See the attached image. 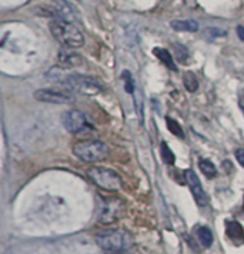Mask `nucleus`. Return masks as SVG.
<instances>
[{
  "label": "nucleus",
  "mask_w": 244,
  "mask_h": 254,
  "mask_svg": "<svg viewBox=\"0 0 244 254\" xmlns=\"http://www.w3.org/2000/svg\"><path fill=\"white\" fill-rule=\"evenodd\" d=\"M122 77H123V80H124V83H126V84H124V89H126V92H128V93L136 92L134 80H133V77H131V73H130L128 70H124V71H123Z\"/></svg>",
  "instance_id": "nucleus-21"
},
{
  "label": "nucleus",
  "mask_w": 244,
  "mask_h": 254,
  "mask_svg": "<svg viewBox=\"0 0 244 254\" xmlns=\"http://www.w3.org/2000/svg\"><path fill=\"white\" fill-rule=\"evenodd\" d=\"M226 231H227V237L236 244H240V243L244 242V229L240 223H237L234 220H227Z\"/></svg>",
  "instance_id": "nucleus-11"
},
{
  "label": "nucleus",
  "mask_w": 244,
  "mask_h": 254,
  "mask_svg": "<svg viewBox=\"0 0 244 254\" xmlns=\"http://www.w3.org/2000/svg\"><path fill=\"white\" fill-rule=\"evenodd\" d=\"M160 154H162V159L163 162L166 163L167 166H173L176 162V156L173 150L167 146V143L166 141H162V144H160Z\"/></svg>",
  "instance_id": "nucleus-16"
},
{
  "label": "nucleus",
  "mask_w": 244,
  "mask_h": 254,
  "mask_svg": "<svg viewBox=\"0 0 244 254\" xmlns=\"http://www.w3.org/2000/svg\"><path fill=\"white\" fill-rule=\"evenodd\" d=\"M124 210V204L122 200H119L116 197H106L103 207L99 213V220L100 223H112L117 220Z\"/></svg>",
  "instance_id": "nucleus-7"
},
{
  "label": "nucleus",
  "mask_w": 244,
  "mask_h": 254,
  "mask_svg": "<svg viewBox=\"0 0 244 254\" xmlns=\"http://www.w3.org/2000/svg\"><path fill=\"white\" fill-rule=\"evenodd\" d=\"M49 29L53 37L66 49H80L84 45V36L73 22L58 17L49 23Z\"/></svg>",
  "instance_id": "nucleus-1"
},
{
  "label": "nucleus",
  "mask_w": 244,
  "mask_h": 254,
  "mask_svg": "<svg viewBox=\"0 0 244 254\" xmlns=\"http://www.w3.org/2000/svg\"><path fill=\"white\" fill-rule=\"evenodd\" d=\"M154 55L160 59V62H163L169 69L177 70V66H176L175 60H173V58H172V53H170L169 50H166V49H163V47H156V49H154Z\"/></svg>",
  "instance_id": "nucleus-14"
},
{
  "label": "nucleus",
  "mask_w": 244,
  "mask_h": 254,
  "mask_svg": "<svg viewBox=\"0 0 244 254\" xmlns=\"http://www.w3.org/2000/svg\"><path fill=\"white\" fill-rule=\"evenodd\" d=\"M170 26L177 30V32H187V33H194V32H198L200 29V24H198L197 20L194 19H179V20H173Z\"/></svg>",
  "instance_id": "nucleus-13"
},
{
  "label": "nucleus",
  "mask_w": 244,
  "mask_h": 254,
  "mask_svg": "<svg viewBox=\"0 0 244 254\" xmlns=\"http://www.w3.org/2000/svg\"><path fill=\"white\" fill-rule=\"evenodd\" d=\"M61 84H64L71 92L80 93L84 96H96L103 92V84L97 79L84 74H66Z\"/></svg>",
  "instance_id": "nucleus-4"
},
{
  "label": "nucleus",
  "mask_w": 244,
  "mask_h": 254,
  "mask_svg": "<svg viewBox=\"0 0 244 254\" xmlns=\"http://www.w3.org/2000/svg\"><path fill=\"white\" fill-rule=\"evenodd\" d=\"M59 62L64 66V67H76L83 64V58L79 56L77 53L71 52L69 49H63L59 53Z\"/></svg>",
  "instance_id": "nucleus-10"
},
{
  "label": "nucleus",
  "mask_w": 244,
  "mask_h": 254,
  "mask_svg": "<svg viewBox=\"0 0 244 254\" xmlns=\"http://www.w3.org/2000/svg\"><path fill=\"white\" fill-rule=\"evenodd\" d=\"M197 237L200 243H201V246L206 247V249H209L210 246L213 244V233L207 227H200L197 230Z\"/></svg>",
  "instance_id": "nucleus-17"
},
{
  "label": "nucleus",
  "mask_w": 244,
  "mask_h": 254,
  "mask_svg": "<svg viewBox=\"0 0 244 254\" xmlns=\"http://www.w3.org/2000/svg\"><path fill=\"white\" fill-rule=\"evenodd\" d=\"M89 177L93 180L96 185L109 191H116L122 187V179L120 176L107 167H92L87 170Z\"/></svg>",
  "instance_id": "nucleus-5"
},
{
  "label": "nucleus",
  "mask_w": 244,
  "mask_h": 254,
  "mask_svg": "<svg viewBox=\"0 0 244 254\" xmlns=\"http://www.w3.org/2000/svg\"><path fill=\"white\" fill-rule=\"evenodd\" d=\"M61 123L70 133H80V131L92 128V123L89 122V117L76 109L67 110L61 117Z\"/></svg>",
  "instance_id": "nucleus-6"
},
{
  "label": "nucleus",
  "mask_w": 244,
  "mask_h": 254,
  "mask_svg": "<svg viewBox=\"0 0 244 254\" xmlns=\"http://www.w3.org/2000/svg\"><path fill=\"white\" fill-rule=\"evenodd\" d=\"M73 154L81 162L96 163L109 156V147L100 140H83L73 146Z\"/></svg>",
  "instance_id": "nucleus-3"
},
{
  "label": "nucleus",
  "mask_w": 244,
  "mask_h": 254,
  "mask_svg": "<svg viewBox=\"0 0 244 254\" xmlns=\"http://www.w3.org/2000/svg\"><path fill=\"white\" fill-rule=\"evenodd\" d=\"M35 99L43 103L52 104H69L73 102V97L64 93L50 90V89H40L35 92Z\"/></svg>",
  "instance_id": "nucleus-9"
},
{
  "label": "nucleus",
  "mask_w": 244,
  "mask_h": 254,
  "mask_svg": "<svg viewBox=\"0 0 244 254\" xmlns=\"http://www.w3.org/2000/svg\"><path fill=\"white\" fill-rule=\"evenodd\" d=\"M186 182L188 187H190V190H191V193H193V196H194V200H196V203H197L198 206H206L207 203H209V197L206 194V191H204V189H203V186H201V182H200V179H198V176L193 170H186Z\"/></svg>",
  "instance_id": "nucleus-8"
},
{
  "label": "nucleus",
  "mask_w": 244,
  "mask_h": 254,
  "mask_svg": "<svg viewBox=\"0 0 244 254\" xmlns=\"http://www.w3.org/2000/svg\"><path fill=\"white\" fill-rule=\"evenodd\" d=\"M183 80H184V86H186V89L190 93H194L198 89L197 77H196L191 71H187V73H184Z\"/></svg>",
  "instance_id": "nucleus-19"
},
{
  "label": "nucleus",
  "mask_w": 244,
  "mask_h": 254,
  "mask_svg": "<svg viewBox=\"0 0 244 254\" xmlns=\"http://www.w3.org/2000/svg\"><path fill=\"white\" fill-rule=\"evenodd\" d=\"M96 243L106 253H126L133 246V237L124 230H107L96 236Z\"/></svg>",
  "instance_id": "nucleus-2"
},
{
  "label": "nucleus",
  "mask_w": 244,
  "mask_h": 254,
  "mask_svg": "<svg viewBox=\"0 0 244 254\" xmlns=\"http://www.w3.org/2000/svg\"><path fill=\"white\" fill-rule=\"evenodd\" d=\"M53 7L60 16V19H64V20H69V22L74 20V9L70 6L67 0H53Z\"/></svg>",
  "instance_id": "nucleus-12"
},
{
  "label": "nucleus",
  "mask_w": 244,
  "mask_h": 254,
  "mask_svg": "<svg viewBox=\"0 0 244 254\" xmlns=\"http://www.w3.org/2000/svg\"><path fill=\"white\" fill-rule=\"evenodd\" d=\"M134 94V107H136V115L139 119L140 125L144 123V99L140 90H136L133 93Z\"/></svg>",
  "instance_id": "nucleus-15"
},
{
  "label": "nucleus",
  "mask_w": 244,
  "mask_h": 254,
  "mask_svg": "<svg viewBox=\"0 0 244 254\" xmlns=\"http://www.w3.org/2000/svg\"><path fill=\"white\" fill-rule=\"evenodd\" d=\"M166 125H167V128L170 130V133H173L175 136L180 137V139H184V131H183L182 126L176 122L175 119L167 117V119H166Z\"/></svg>",
  "instance_id": "nucleus-20"
},
{
  "label": "nucleus",
  "mask_w": 244,
  "mask_h": 254,
  "mask_svg": "<svg viewBox=\"0 0 244 254\" xmlns=\"http://www.w3.org/2000/svg\"><path fill=\"white\" fill-rule=\"evenodd\" d=\"M237 36L244 42V26H237Z\"/></svg>",
  "instance_id": "nucleus-23"
},
{
  "label": "nucleus",
  "mask_w": 244,
  "mask_h": 254,
  "mask_svg": "<svg viewBox=\"0 0 244 254\" xmlns=\"http://www.w3.org/2000/svg\"><path fill=\"white\" fill-rule=\"evenodd\" d=\"M239 104H240V109L244 112V94L240 97V100H239Z\"/></svg>",
  "instance_id": "nucleus-24"
},
{
  "label": "nucleus",
  "mask_w": 244,
  "mask_h": 254,
  "mask_svg": "<svg viewBox=\"0 0 244 254\" xmlns=\"http://www.w3.org/2000/svg\"><path fill=\"white\" fill-rule=\"evenodd\" d=\"M236 159H237V162L240 163V166L244 167V149H237L236 150Z\"/></svg>",
  "instance_id": "nucleus-22"
},
{
  "label": "nucleus",
  "mask_w": 244,
  "mask_h": 254,
  "mask_svg": "<svg viewBox=\"0 0 244 254\" xmlns=\"http://www.w3.org/2000/svg\"><path fill=\"white\" fill-rule=\"evenodd\" d=\"M198 167H200V170L203 172V174H206L207 177H214V176L217 174L216 166H214L213 162L209 160V159H200V160H198Z\"/></svg>",
  "instance_id": "nucleus-18"
}]
</instances>
